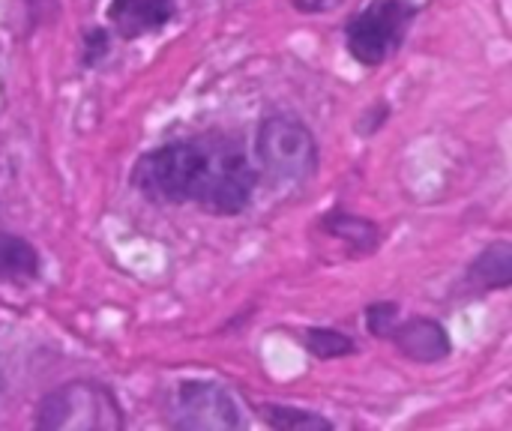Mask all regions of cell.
Returning a JSON list of instances; mask_svg holds the SVG:
<instances>
[{"label": "cell", "mask_w": 512, "mask_h": 431, "mask_svg": "<svg viewBox=\"0 0 512 431\" xmlns=\"http://www.w3.org/2000/svg\"><path fill=\"white\" fill-rule=\"evenodd\" d=\"M258 171L231 132H201L138 156L132 186L153 204H195L213 216H240L252 204Z\"/></svg>", "instance_id": "6da1fadb"}, {"label": "cell", "mask_w": 512, "mask_h": 431, "mask_svg": "<svg viewBox=\"0 0 512 431\" xmlns=\"http://www.w3.org/2000/svg\"><path fill=\"white\" fill-rule=\"evenodd\" d=\"M42 431H120L126 429L117 396L99 381H69L42 396L36 408Z\"/></svg>", "instance_id": "7a4b0ae2"}, {"label": "cell", "mask_w": 512, "mask_h": 431, "mask_svg": "<svg viewBox=\"0 0 512 431\" xmlns=\"http://www.w3.org/2000/svg\"><path fill=\"white\" fill-rule=\"evenodd\" d=\"M417 12L414 0H369L345 24L348 54L366 69L387 63L402 48Z\"/></svg>", "instance_id": "3957f363"}, {"label": "cell", "mask_w": 512, "mask_h": 431, "mask_svg": "<svg viewBox=\"0 0 512 431\" xmlns=\"http://www.w3.org/2000/svg\"><path fill=\"white\" fill-rule=\"evenodd\" d=\"M255 150L264 171L279 183H306L318 174V141L312 129L291 114H270L261 120Z\"/></svg>", "instance_id": "277c9868"}, {"label": "cell", "mask_w": 512, "mask_h": 431, "mask_svg": "<svg viewBox=\"0 0 512 431\" xmlns=\"http://www.w3.org/2000/svg\"><path fill=\"white\" fill-rule=\"evenodd\" d=\"M168 423L183 431L240 429L237 399L219 381H180L168 402Z\"/></svg>", "instance_id": "5b68a950"}, {"label": "cell", "mask_w": 512, "mask_h": 431, "mask_svg": "<svg viewBox=\"0 0 512 431\" xmlns=\"http://www.w3.org/2000/svg\"><path fill=\"white\" fill-rule=\"evenodd\" d=\"M387 339L399 348L402 357H408L411 363L420 366H435L450 360L453 354V342L450 333L441 321L435 318H408V321H396L393 330L387 333Z\"/></svg>", "instance_id": "8992f818"}, {"label": "cell", "mask_w": 512, "mask_h": 431, "mask_svg": "<svg viewBox=\"0 0 512 431\" xmlns=\"http://www.w3.org/2000/svg\"><path fill=\"white\" fill-rule=\"evenodd\" d=\"M177 15V0H111L108 24L123 39H141L165 30Z\"/></svg>", "instance_id": "52a82bcc"}, {"label": "cell", "mask_w": 512, "mask_h": 431, "mask_svg": "<svg viewBox=\"0 0 512 431\" xmlns=\"http://www.w3.org/2000/svg\"><path fill=\"white\" fill-rule=\"evenodd\" d=\"M468 291L489 294V291H507L512 282V246L507 240H495L486 246L465 273Z\"/></svg>", "instance_id": "ba28073f"}, {"label": "cell", "mask_w": 512, "mask_h": 431, "mask_svg": "<svg viewBox=\"0 0 512 431\" xmlns=\"http://www.w3.org/2000/svg\"><path fill=\"white\" fill-rule=\"evenodd\" d=\"M321 231L333 240H342L354 255H372L381 246V228L357 213L348 210H330L321 216Z\"/></svg>", "instance_id": "9c48e42d"}, {"label": "cell", "mask_w": 512, "mask_h": 431, "mask_svg": "<svg viewBox=\"0 0 512 431\" xmlns=\"http://www.w3.org/2000/svg\"><path fill=\"white\" fill-rule=\"evenodd\" d=\"M42 258L33 249V243H27L18 234L0 231V279L3 282H30L39 276Z\"/></svg>", "instance_id": "30bf717a"}, {"label": "cell", "mask_w": 512, "mask_h": 431, "mask_svg": "<svg viewBox=\"0 0 512 431\" xmlns=\"http://www.w3.org/2000/svg\"><path fill=\"white\" fill-rule=\"evenodd\" d=\"M258 414L264 417L267 426L279 431H330L333 423L315 411H306V408H291V405H261Z\"/></svg>", "instance_id": "8fae6325"}, {"label": "cell", "mask_w": 512, "mask_h": 431, "mask_svg": "<svg viewBox=\"0 0 512 431\" xmlns=\"http://www.w3.org/2000/svg\"><path fill=\"white\" fill-rule=\"evenodd\" d=\"M303 345L315 360H342L357 354V342L333 327H309L303 330Z\"/></svg>", "instance_id": "7c38bea8"}, {"label": "cell", "mask_w": 512, "mask_h": 431, "mask_svg": "<svg viewBox=\"0 0 512 431\" xmlns=\"http://www.w3.org/2000/svg\"><path fill=\"white\" fill-rule=\"evenodd\" d=\"M396 321H399V306L396 303H372L366 309V330L375 339H387V333L393 330Z\"/></svg>", "instance_id": "4fadbf2b"}, {"label": "cell", "mask_w": 512, "mask_h": 431, "mask_svg": "<svg viewBox=\"0 0 512 431\" xmlns=\"http://www.w3.org/2000/svg\"><path fill=\"white\" fill-rule=\"evenodd\" d=\"M105 57H108V30L105 27L87 30L84 33V48H81V63L90 69V66H99Z\"/></svg>", "instance_id": "5bb4252c"}, {"label": "cell", "mask_w": 512, "mask_h": 431, "mask_svg": "<svg viewBox=\"0 0 512 431\" xmlns=\"http://www.w3.org/2000/svg\"><path fill=\"white\" fill-rule=\"evenodd\" d=\"M345 0H294V9L303 12V15H324V12H333L339 9Z\"/></svg>", "instance_id": "9a60e30c"}]
</instances>
